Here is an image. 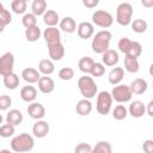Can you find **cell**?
I'll return each instance as SVG.
<instances>
[{"mask_svg":"<svg viewBox=\"0 0 153 153\" xmlns=\"http://www.w3.org/2000/svg\"><path fill=\"white\" fill-rule=\"evenodd\" d=\"M11 148L12 151H14L16 153H25V152H30L33 146H35V141L33 137L27 134V133H22L17 136H14L11 140Z\"/></svg>","mask_w":153,"mask_h":153,"instance_id":"obj_1","label":"cell"},{"mask_svg":"<svg viewBox=\"0 0 153 153\" xmlns=\"http://www.w3.org/2000/svg\"><path fill=\"white\" fill-rule=\"evenodd\" d=\"M111 38H112V35H111L110 31H108V30L98 31L92 38V43H91L92 50L96 54H102L103 55L106 50H109Z\"/></svg>","mask_w":153,"mask_h":153,"instance_id":"obj_2","label":"cell"},{"mask_svg":"<svg viewBox=\"0 0 153 153\" xmlns=\"http://www.w3.org/2000/svg\"><path fill=\"white\" fill-rule=\"evenodd\" d=\"M78 87L80 93L82 94V97L85 99H91L97 94L98 87L96 85V82L93 81V79L88 75H84L80 76L78 80Z\"/></svg>","mask_w":153,"mask_h":153,"instance_id":"obj_3","label":"cell"},{"mask_svg":"<svg viewBox=\"0 0 153 153\" xmlns=\"http://www.w3.org/2000/svg\"><path fill=\"white\" fill-rule=\"evenodd\" d=\"M131 17L133 6L129 2H121L116 10V22L122 26H127L131 24Z\"/></svg>","mask_w":153,"mask_h":153,"instance_id":"obj_4","label":"cell"},{"mask_svg":"<svg viewBox=\"0 0 153 153\" xmlns=\"http://www.w3.org/2000/svg\"><path fill=\"white\" fill-rule=\"evenodd\" d=\"M112 96L108 91H100L97 96V104L96 109L97 112L100 115H108L112 106Z\"/></svg>","mask_w":153,"mask_h":153,"instance_id":"obj_5","label":"cell"},{"mask_svg":"<svg viewBox=\"0 0 153 153\" xmlns=\"http://www.w3.org/2000/svg\"><path fill=\"white\" fill-rule=\"evenodd\" d=\"M111 96H112V99L116 100L117 103L122 104V103H127V102H130L131 100V97H133V92L130 90V87L128 85H116L112 91H111Z\"/></svg>","mask_w":153,"mask_h":153,"instance_id":"obj_6","label":"cell"},{"mask_svg":"<svg viewBox=\"0 0 153 153\" xmlns=\"http://www.w3.org/2000/svg\"><path fill=\"white\" fill-rule=\"evenodd\" d=\"M92 23L99 27H110L114 23V17L111 16V13H109L108 11L104 10H97L96 12H93L92 14Z\"/></svg>","mask_w":153,"mask_h":153,"instance_id":"obj_7","label":"cell"},{"mask_svg":"<svg viewBox=\"0 0 153 153\" xmlns=\"http://www.w3.org/2000/svg\"><path fill=\"white\" fill-rule=\"evenodd\" d=\"M13 66H14V56L12 53L7 51L0 57V74L2 76L13 73Z\"/></svg>","mask_w":153,"mask_h":153,"instance_id":"obj_8","label":"cell"},{"mask_svg":"<svg viewBox=\"0 0 153 153\" xmlns=\"http://www.w3.org/2000/svg\"><path fill=\"white\" fill-rule=\"evenodd\" d=\"M43 38L45 39L47 45L61 42L60 29H57L56 26H54V27H47V29L44 30V32H43Z\"/></svg>","mask_w":153,"mask_h":153,"instance_id":"obj_9","label":"cell"},{"mask_svg":"<svg viewBox=\"0 0 153 153\" xmlns=\"http://www.w3.org/2000/svg\"><path fill=\"white\" fill-rule=\"evenodd\" d=\"M78 36L81 38V39H88L93 36L94 33V26L92 23L90 22H81L79 25H78Z\"/></svg>","mask_w":153,"mask_h":153,"instance_id":"obj_10","label":"cell"},{"mask_svg":"<svg viewBox=\"0 0 153 153\" xmlns=\"http://www.w3.org/2000/svg\"><path fill=\"white\" fill-rule=\"evenodd\" d=\"M27 114L31 118L39 121L45 116V109L41 103L33 102L27 106Z\"/></svg>","mask_w":153,"mask_h":153,"instance_id":"obj_11","label":"cell"},{"mask_svg":"<svg viewBox=\"0 0 153 153\" xmlns=\"http://www.w3.org/2000/svg\"><path fill=\"white\" fill-rule=\"evenodd\" d=\"M49 130H50V127H49L48 122H45L43 120H39V121L35 122V124L32 126V134L38 139L45 137L48 135Z\"/></svg>","mask_w":153,"mask_h":153,"instance_id":"obj_12","label":"cell"},{"mask_svg":"<svg viewBox=\"0 0 153 153\" xmlns=\"http://www.w3.org/2000/svg\"><path fill=\"white\" fill-rule=\"evenodd\" d=\"M48 51H49L50 59L54 60V61H60L65 56V47L61 42L49 44L48 45Z\"/></svg>","mask_w":153,"mask_h":153,"instance_id":"obj_13","label":"cell"},{"mask_svg":"<svg viewBox=\"0 0 153 153\" xmlns=\"http://www.w3.org/2000/svg\"><path fill=\"white\" fill-rule=\"evenodd\" d=\"M22 78L27 82V84H35L38 82L41 79L39 71L32 68V67H26L22 71Z\"/></svg>","mask_w":153,"mask_h":153,"instance_id":"obj_14","label":"cell"},{"mask_svg":"<svg viewBox=\"0 0 153 153\" xmlns=\"http://www.w3.org/2000/svg\"><path fill=\"white\" fill-rule=\"evenodd\" d=\"M128 112L134 117V118H140L145 115L146 112V105L141 100H134L130 103Z\"/></svg>","mask_w":153,"mask_h":153,"instance_id":"obj_15","label":"cell"},{"mask_svg":"<svg viewBox=\"0 0 153 153\" xmlns=\"http://www.w3.org/2000/svg\"><path fill=\"white\" fill-rule=\"evenodd\" d=\"M38 88L42 93L44 94H48V93H51L55 88V82L54 80L48 76V75H44V76H41L39 81H38Z\"/></svg>","mask_w":153,"mask_h":153,"instance_id":"obj_16","label":"cell"},{"mask_svg":"<svg viewBox=\"0 0 153 153\" xmlns=\"http://www.w3.org/2000/svg\"><path fill=\"white\" fill-rule=\"evenodd\" d=\"M102 61L105 66H109V67H112L118 63L120 61V56H118V53L114 49H109L106 50L103 55H102Z\"/></svg>","mask_w":153,"mask_h":153,"instance_id":"obj_17","label":"cell"},{"mask_svg":"<svg viewBox=\"0 0 153 153\" xmlns=\"http://www.w3.org/2000/svg\"><path fill=\"white\" fill-rule=\"evenodd\" d=\"M123 78H124V69L122 67H115V68H112L110 71V73H109V76H108L109 82L111 85H115V86L116 85H120V82L123 80Z\"/></svg>","mask_w":153,"mask_h":153,"instance_id":"obj_18","label":"cell"},{"mask_svg":"<svg viewBox=\"0 0 153 153\" xmlns=\"http://www.w3.org/2000/svg\"><path fill=\"white\" fill-rule=\"evenodd\" d=\"M75 111L80 116H87L92 111V103L90 99H80L75 105Z\"/></svg>","mask_w":153,"mask_h":153,"instance_id":"obj_19","label":"cell"},{"mask_svg":"<svg viewBox=\"0 0 153 153\" xmlns=\"http://www.w3.org/2000/svg\"><path fill=\"white\" fill-rule=\"evenodd\" d=\"M129 87H130V90H131V92L134 94H142V93L146 92V90H147L148 86H147V81L145 79L136 78V79H134L131 81V84H130Z\"/></svg>","mask_w":153,"mask_h":153,"instance_id":"obj_20","label":"cell"},{"mask_svg":"<svg viewBox=\"0 0 153 153\" xmlns=\"http://www.w3.org/2000/svg\"><path fill=\"white\" fill-rule=\"evenodd\" d=\"M20 97L24 102H27V103H33V100L36 99L37 97V90L33 87V86H24L22 87L20 90Z\"/></svg>","mask_w":153,"mask_h":153,"instance_id":"obj_21","label":"cell"},{"mask_svg":"<svg viewBox=\"0 0 153 153\" xmlns=\"http://www.w3.org/2000/svg\"><path fill=\"white\" fill-rule=\"evenodd\" d=\"M43 22L48 27H54L55 25H57V23H60V17L59 13L54 10H48L44 16H43Z\"/></svg>","mask_w":153,"mask_h":153,"instance_id":"obj_22","label":"cell"},{"mask_svg":"<svg viewBox=\"0 0 153 153\" xmlns=\"http://www.w3.org/2000/svg\"><path fill=\"white\" fill-rule=\"evenodd\" d=\"M76 23L72 17H65L60 22V30L66 33H73L76 30Z\"/></svg>","mask_w":153,"mask_h":153,"instance_id":"obj_23","label":"cell"},{"mask_svg":"<svg viewBox=\"0 0 153 153\" xmlns=\"http://www.w3.org/2000/svg\"><path fill=\"white\" fill-rule=\"evenodd\" d=\"M23 114L22 111L17 110V109H12L7 112L6 115V123L8 124H12V126H19L22 122H23Z\"/></svg>","mask_w":153,"mask_h":153,"instance_id":"obj_24","label":"cell"},{"mask_svg":"<svg viewBox=\"0 0 153 153\" xmlns=\"http://www.w3.org/2000/svg\"><path fill=\"white\" fill-rule=\"evenodd\" d=\"M38 71H39V73H42V74H44V75H50V74L54 73L55 66H54V63H53L51 60H49V59H43V60H41L39 63H38Z\"/></svg>","mask_w":153,"mask_h":153,"instance_id":"obj_25","label":"cell"},{"mask_svg":"<svg viewBox=\"0 0 153 153\" xmlns=\"http://www.w3.org/2000/svg\"><path fill=\"white\" fill-rule=\"evenodd\" d=\"M31 10L36 17L44 16V13L48 11L47 10V1L45 0H33L31 4Z\"/></svg>","mask_w":153,"mask_h":153,"instance_id":"obj_26","label":"cell"},{"mask_svg":"<svg viewBox=\"0 0 153 153\" xmlns=\"http://www.w3.org/2000/svg\"><path fill=\"white\" fill-rule=\"evenodd\" d=\"M94 63H96V62L93 61L92 57H90V56H84V57H81V59L79 60L78 67H79V69H80L82 73L87 74V73H91V71H92Z\"/></svg>","mask_w":153,"mask_h":153,"instance_id":"obj_27","label":"cell"},{"mask_svg":"<svg viewBox=\"0 0 153 153\" xmlns=\"http://www.w3.org/2000/svg\"><path fill=\"white\" fill-rule=\"evenodd\" d=\"M124 68L129 73H137L139 69H140V65H139L137 59L126 55V57H124Z\"/></svg>","mask_w":153,"mask_h":153,"instance_id":"obj_28","label":"cell"},{"mask_svg":"<svg viewBox=\"0 0 153 153\" xmlns=\"http://www.w3.org/2000/svg\"><path fill=\"white\" fill-rule=\"evenodd\" d=\"M4 85L8 90H16L19 86V76L13 72L4 76Z\"/></svg>","mask_w":153,"mask_h":153,"instance_id":"obj_29","label":"cell"},{"mask_svg":"<svg viewBox=\"0 0 153 153\" xmlns=\"http://www.w3.org/2000/svg\"><path fill=\"white\" fill-rule=\"evenodd\" d=\"M12 22V16L8 10L4 7L2 4H0V31H4L5 26L8 25Z\"/></svg>","mask_w":153,"mask_h":153,"instance_id":"obj_30","label":"cell"},{"mask_svg":"<svg viewBox=\"0 0 153 153\" xmlns=\"http://www.w3.org/2000/svg\"><path fill=\"white\" fill-rule=\"evenodd\" d=\"M41 37V29L38 26H32L25 29V38L29 42H36Z\"/></svg>","mask_w":153,"mask_h":153,"instance_id":"obj_31","label":"cell"},{"mask_svg":"<svg viewBox=\"0 0 153 153\" xmlns=\"http://www.w3.org/2000/svg\"><path fill=\"white\" fill-rule=\"evenodd\" d=\"M27 7V2L26 0H13L11 2V8L16 14H23L25 13Z\"/></svg>","mask_w":153,"mask_h":153,"instance_id":"obj_32","label":"cell"},{"mask_svg":"<svg viewBox=\"0 0 153 153\" xmlns=\"http://www.w3.org/2000/svg\"><path fill=\"white\" fill-rule=\"evenodd\" d=\"M91 153H112V147L108 141H99L92 148Z\"/></svg>","mask_w":153,"mask_h":153,"instance_id":"obj_33","label":"cell"},{"mask_svg":"<svg viewBox=\"0 0 153 153\" xmlns=\"http://www.w3.org/2000/svg\"><path fill=\"white\" fill-rule=\"evenodd\" d=\"M127 115H128V109L124 105H122V104L116 105L114 108V110H112V117L115 120H117V121L124 120L127 117Z\"/></svg>","mask_w":153,"mask_h":153,"instance_id":"obj_34","label":"cell"},{"mask_svg":"<svg viewBox=\"0 0 153 153\" xmlns=\"http://www.w3.org/2000/svg\"><path fill=\"white\" fill-rule=\"evenodd\" d=\"M131 30L134 31V32H136V33H142V32H145L146 30H147V22L146 20H143V19H134L133 22H131Z\"/></svg>","mask_w":153,"mask_h":153,"instance_id":"obj_35","label":"cell"},{"mask_svg":"<svg viewBox=\"0 0 153 153\" xmlns=\"http://www.w3.org/2000/svg\"><path fill=\"white\" fill-rule=\"evenodd\" d=\"M22 24L29 29V27H32V26H37V17L31 12V13H25L23 16V19H22Z\"/></svg>","mask_w":153,"mask_h":153,"instance_id":"obj_36","label":"cell"},{"mask_svg":"<svg viewBox=\"0 0 153 153\" xmlns=\"http://www.w3.org/2000/svg\"><path fill=\"white\" fill-rule=\"evenodd\" d=\"M141 54H142V45L136 41H131V44H130V48H129V51L127 55L137 59Z\"/></svg>","mask_w":153,"mask_h":153,"instance_id":"obj_37","label":"cell"},{"mask_svg":"<svg viewBox=\"0 0 153 153\" xmlns=\"http://www.w3.org/2000/svg\"><path fill=\"white\" fill-rule=\"evenodd\" d=\"M59 78L61 79V80H71V79H73V76H74V71H73V68H71V67H63V68H61L60 71H59Z\"/></svg>","mask_w":153,"mask_h":153,"instance_id":"obj_38","label":"cell"},{"mask_svg":"<svg viewBox=\"0 0 153 153\" xmlns=\"http://www.w3.org/2000/svg\"><path fill=\"white\" fill-rule=\"evenodd\" d=\"M130 44H131V41H130L128 37H122V38L118 41L117 47H118V50H120L121 53H123L124 55H127L128 51H129Z\"/></svg>","mask_w":153,"mask_h":153,"instance_id":"obj_39","label":"cell"},{"mask_svg":"<svg viewBox=\"0 0 153 153\" xmlns=\"http://www.w3.org/2000/svg\"><path fill=\"white\" fill-rule=\"evenodd\" d=\"M13 134H14V126L6 123V124H2V126L0 127V136H1V137L6 139V137L12 136Z\"/></svg>","mask_w":153,"mask_h":153,"instance_id":"obj_40","label":"cell"},{"mask_svg":"<svg viewBox=\"0 0 153 153\" xmlns=\"http://www.w3.org/2000/svg\"><path fill=\"white\" fill-rule=\"evenodd\" d=\"M104 73H105V67H104V65L100 63V62H96L94 66H93V68H92V71H91L92 76L98 78V76H102Z\"/></svg>","mask_w":153,"mask_h":153,"instance_id":"obj_41","label":"cell"},{"mask_svg":"<svg viewBox=\"0 0 153 153\" xmlns=\"http://www.w3.org/2000/svg\"><path fill=\"white\" fill-rule=\"evenodd\" d=\"M91 152H92V147L86 142H80L74 148V153H91Z\"/></svg>","mask_w":153,"mask_h":153,"instance_id":"obj_42","label":"cell"},{"mask_svg":"<svg viewBox=\"0 0 153 153\" xmlns=\"http://www.w3.org/2000/svg\"><path fill=\"white\" fill-rule=\"evenodd\" d=\"M11 104H12L11 97H8L7 94H2L0 97V110H2V111L7 110L11 106Z\"/></svg>","mask_w":153,"mask_h":153,"instance_id":"obj_43","label":"cell"},{"mask_svg":"<svg viewBox=\"0 0 153 153\" xmlns=\"http://www.w3.org/2000/svg\"><path fill=\"white\" fill-rule=\"evenodd\" d=\"M142 149L145 153H153V140L147 139L142 143Z\"/></svg>","mask_w":153,"mask_h":153,"instance_id":"obj_44","label":"cell"},{"mask_svg":"<svg viewBox=\"0 0 153 153\" xmlns=\"http://www.w3.org/2000/svg\"><path fill=\"white\" fill-rule=\"evenodd\" d=\"M99 4V0H82V5L87 8H93Z\"/></svg>","mask_w":153,"mask_h":153,"instance_id":"obj_45","label":"cell"},{"mask_svg":"<svg viewBox=\"0 0 153 153\" xmlns=\"http://www.w3.org/2000/svg\"><path fill=\"white\" fill-rule=\"evenodd\" d=\"M146 112H147L149 116L153 117V99L149 100V103L146 105Z\"/></svg>","mask_w":153,"mask_h":153,"instance_id":"obj_46","label":"cell"},{"mask_svg":"<svg viewBox=\"0 0 153 153\" xmlns=\"http://www.w3.org/2000/svg\"><path fill=\"white\" fill-rule=\"evenodd\" d=\"M141 5L143 7L151 8V7H153V0H141Z\"/></svg>","mask_w":153,"mask_h":153,"instance_id":"obj_47","label":"cell"},{"mask_svg":"<svg viewBox=\"0 0 153 153\" xmlns=\"http://www.w3.org/2000/svg\"><path fill=\"white\" fill-rule=\"evenodd\" d=\"M148 72H149V74H151V75L153 76V63H152V65L149 66V69H148Z\"/></svg>","mask_w":153,"mask_h":153,"instance_id":"obj_48","label":"cell"},{"mask_svg":"<svg viewBox=\"0 0 153 153\" xmlns=\"http://www.w3.org/2000/svg\"><path fill=\"white\" fill-rule=\"evenodd\" d=\"M0 153H11V152H10L8 149H1V151H0Z\"/></svg>","mask_w":153,"mask_h":153,"instance_id":"obj_49","label":"cell"}]
</instances>
